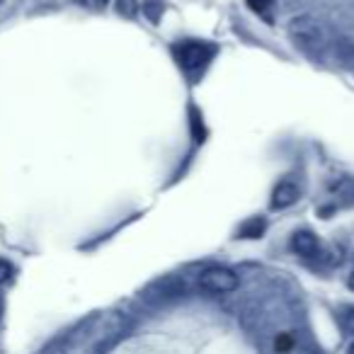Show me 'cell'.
<instances>
[{
  "instance_id": "obj_15",
  "label": "cell",
  "mask_w": 354,
  "mask_h": 354,
  "mask_svg": "<svg viewBox=\"0 0 354 354\" xmlns=\"http://www.w3.org/2000/svg\"><path fill=\"white\" fill-rule=\"evenodd\" d=\"M294 354H310V352H306V349H299V352H296V347H294Z\"/></svg>"
},
{
  "instance_id": "obj_2",
  "label": "cell",
  "mask_w": 354,
  "mask_h": 354,
  "mask_svg": "<svg viewBox=\"0 0 354 354\" xmlns=\"http://www.w3.org/2000/svg\"><path fill=\"white\" fill-rule=\"evenodd\" d=\"M289 35L296 41V46L306 51H318L323 46V32H320L318 22L308 15L294 17L289 25Z\"/></svg>"
},
{
  "instance_id": "obj_13",
  "label": "cell",
  "mask_w": 354,
  "mask_h": 354,
  "mask_svg": "<svg viewBox=\"0 0 354 354\" xmlns=\"http://www.w3.org/2000/svg\"><path fill=\"white\" fill-rule=\"evenodd\" d=\"M248 6H250L255 12H265L267 8L272 6V0H248Z\"/></svg>"
},
{
  "instance_id": "obj_16",
  "label": "cell",
  "mask_w": 354,
  "mask_h": 354,
  "mask_svg": "<svg viewBox=\"0 0 354 354\" xmlns=\"http://www.w3.org/2000/svg\"><path fill=\"white\" fill-rule=\"evenodd\" d=\"M347 354H354V342L349 344V352H347Z\"/></svg>"
},
{
  "instance_id": "obj_1",
  "label": "cell",
  "mask_w": 354,
  "mask_h": 354,
  "mask_svg": "<svg viewBox=\"0 0 354 354\" xmlns=\"http://www.w3.org/2000/svg\"><path fill=\"white\" fill-rule=\"evenodd\" d=\"M199 286H202L204 291H209V294H233V291L241 286V279H238V274L233 270H228V267H207V270L199 274Z\"/></svg>"
},
{
  "instance_id": "obj_10",
  "label": "cell",
  "mask_w": 354,
  "mask_h": 354,
  "mask_svg": "<svg viewBox=\"0 0 354 354\" xmlns=\"http://www.w3.org/2000/svg\"><path fill=\"white\" fill-rule=\"evenodd\" d=\"M12 265L8 260H0V286L6 284V281H10V277H12Z\"/></svg>"
},
{
  "instance_id": "obj_11",
  "label": "cell",
  "mask_w": 354,
  "mask_h": 354,
  "mask_svg": "<svg viewBox=\"0 0 354 354\" xmlns=\"http://www.w3.org/2000/svg\"><path fill=\"white\" fill-rule=\"evenodd\" d=\"M80 6L90 8V10H102V8H107L109 0H78Z\"/></svg>"
},
{
  "instance_id": "obj_4",
  "label": "cell",
  "mask_w": 354,
  "mask_h": 354,
  "mask_svg": "<svg viewBox=\"0 0 354 354\" xmlns=\"http://www.w3.org/2000/svg\"><path fill=\"white\" fill-rule=\"evenodd\" d=\"M301 197L299 187L291 180H281L272 192V209H289L291 204H296Z\"/></svg>"
},
{
  "instance_id": "obj_5",
  "label": "cell",
  "mask_w": 354,
  "mask_h": 354,
  "mask_svg": "<svg viewBox=\"0 0 354 354\" xmlns=\"http://www.w3.org/2000/svg\"><path fill=\"white\" fill-rule=\"evenodd\" d=\"M291 250L301 257H315L320 252V243L310 231H296L291 236Z\"/></svg>"
},
{
  "instance_id": "obj_17",
  "label": "cell",
  "mask_w": 354,
  "mask_h": 354,
  "mask_svg": "<svg viewBox=\"0 0 354 354\" xmlns=\"http://www.w3.org/2000/svg\"><path fill=\"white\" fill-rule=\"evenodd\" d=\"M0 318H3V301H0Z\"/></svg>"
},
{
  "instance_id": "obj_9",
  "label": "cell",
  "mask_w": 354,
  "mask_h": 354,
  "mask_svg": "<svg viewBox=\"0 0 354 354\" xmlns=\"http://www.w3.org/2000/svg\"><path fill=\"white\" fill-rule=\"evenodd\" d=\"M117 12L131 20V17H136V12H138V3L136 0H117Z\"/></svg>"
},
{
  "instance_id": "obj_14",
  "label": "cell",
  "mask_w": 354,
  "mask_h": 354,
  "mask_svg": "<svg viewBox=\"0 0 354 354\" xmlns=\"http://www.w3.org/2000/svg\"><path fill=\"white\" fill-rule=\"evenodd\" d=\"M347 286H349V289L354 291V272H352V274H349V279H347Z\"/></svg>"
},
{
  "instance_id": "obj_3",
  "label": "cell",
  "mask_w": 354,
  "mask_h": 354,
  "mask_svg": "<svg viewBox=\"0 0 354 354\" xmlns=\"http://www.w3.org/2000/svg\"><path fill=\"white\" fill-rule=\"evenodd\" d=\"M212 54L214 49L209 44H204V41H187V44L177 46V61L187 71H199L202 66H207Z\"/></svg>"
},
{
  "instance_id": "obj_12",
  "label": "cell",
  "mask_w": 354,
  "mask_h": 354,
  "mask_svg": "<svg viewBox=\"0 0 354 354\" xmlns=\"http://www.w3.org/2000/svg\"><path fill=\"white\" fill-rule=\"evenodd\" d=\"M342 325H344V330H347L349 335H354V308H349L347 313L342 315Z\"/></svg>"
},
{
  "instance_id": "obj_8",
  "label": "cell",
  "mask_w": 354,
  "mask_h": 354,
  "mask_svg": "<svg viewBox=\"0 0 354 354\" xmlns=\"http://www.w3.org/2000/svg\"><path fill=\"white\" fill-rule=\"evenodd\" d=\"M294 347H296V342H294V337H291L289 333L277 335V339H274V352L277 354H291V352H294Z\"/></svg>"
},
{
  "instance_id": "obj_7",
  "label": "cell",
  "mask_w": 354,
  "mask_h": 354,
  "mask_svg": "<svg viewBox=\"0 0 354 354\" xmlns=\"http://www.w3.org/2000/svg\"><path fill=\"white\" fill-rule=\"evenodd\" d=\"M265 228H267V221L265 218H260V216H252V218H248L245 223L241 226V236L243 238H260L262 233H265Z\"/></svg>"
},
{
  "instance_id": "obj_6",
  "label": "cell",
  "mask_w": 354,
  "mask_h": 354,
  "mask_svg": "<svg viewBox=\"0 0 354 354\" xmlns=\"http://www.w3.org/2000/svg\"><path fill=\"white\" fill-rule=\"evenodd\" d=\"M330 194L339 207H354V177H339L330 183Z\"/></svg>"
}]
</instances>
